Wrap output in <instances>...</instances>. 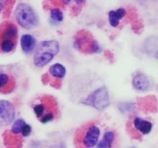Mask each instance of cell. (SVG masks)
<instances>
[{
	"mask_svg": "<svg viewBox=\"0 0 158 148\" xmlns=\"http://www.w3.org/2000/svg\"><path fill=\"white\" fill-rule=\"evenodd\" d=\"M4 7V2H3V0H0V12L3 9Z\"/></svg>",
	"mask_w": 158,
	"mask_h": 148,
	"instance_id": "cell-22",
	"label": "cell"
},
{
	"mask_svg": "<svg viewBox=\"0 0 158 148\" xmlns=\"http://www.w3.org/2000/svg\"><path fill=\"white\" fill-rule=\"evenodd\" d=\"M119 108L121 112L126 113H131L134 111V105L131 103H122L119 106Z\"/></svg>",
	"mask_w": 158,
	"mask_h": 148,
	"instance_id": "cell-15",
	"label": "cell"
},
{
	"mask_svg": "<svg viewBox=\"0 0 158 148\" xmlns=\"http://www.w3.org/2000/svg\"><path fill=\"white\" fill-rule=\"evenodd\" d=\"M132 148H135V147H132Z\"/></svg>",
	"mask_w": 158,
	"mask_h": 148,
	"instance_id": "cell-25",
	"label": "cell"
},
{
	"mask_svg": "<svg viewBox=\"0 0 158 148\" xmlns=\"http://www.w3.org/2000/svg\"><path fill=\"white\" fill-rule=\"evenodd\" d=\"M62 2H63V3L64 5H67L69 4V2H70V0H61Z\"/></svg>",
	"mask_w": 158,
	"mask_h": 148,
	"instance_id": "cell-24",
	"label": "cell"
},
{
	"mask_svg": "<svg viewBox=\"0 0 158 148\" xmlns=\"http://www.w3.org/2000/svg\"><path fill=\"white\" fill-rule=\"evenodd\" d=\"M114 137H115V135H114L112 131H106L104 134V136H103V140H106L110 144L112 145L113 142L114 140Z\"/></svg>",
	"mask_w": 158,
	"mask_h": 148,
	"instance_id": "cell-18",
	"label": "cell"
},
{
	"mask_svg": "<svg viewBox=\"0 0 158 148\" xmlns=\"http://www.w3.org/2000/svg\"><path fill=\"white\" fill-rule=\"evenodd\" d=\"M15 16L19 24L24 29H33L38 25V17L35 11L26 3H20L17 6L15 11Z\"/></svg>",
	"mask_w": 158,
	"mask_h": 148,
	"instance_id": "cell-3",
	"label": "cell"
},
{
	"mask_svg": "<svg viewBox=\"0 0 158 148\" xmlns=\"http://www.w3.org/2000/svg\"><path fill=\"white\" fill-rule=\"evenodd\" d=\"M25 124H26V122L23 120H22V119L17 120L16 121L13 123V125H12L11 131H12V134H16L17 135V134H20V133L22 132V130H23Z\"/></svg>",
	"mask_w": 158,
	"mask_h": 148,
	"instance_id": "cell-13",
	"label": "cell"
},
{
	"mask_svg": "<svg viewBox=\"0 0 158 148\" xmlns=\"http://www.w3.org/2000/svg\"><path fill=\"white\" fill-rule=\"evenodd\" d=\"M134 126L137 131L143 134H148L151 132L153 124L151 122L140 117H136L134 120Z\"/></svg>",
	"mask_w": 158,
	"mask_h": 148,
	"instance_id": "cell-9",
	"label": "cell"
},
{
	"mask_svg": "<svg viewBox=\"0 0 158 148\" xmlns=\"http://www.w3.org/2000/svg\"><path fill=\"white\" fill-rule=\"evenodd\" d=\"M5 144L9 148H21L22 140L16 134L6 132L4 134Z\"/></svg>",
	"mask_w": 158,
	"mask_h": 148,
	"instance_id": "cell-10",
	"label": "cell"
},
{
	"mask_svg": "<svg viewBox=\"0 0 158 148\" xmlns=\"http://www.w3.org/2000/svg\"><path fill=\"white\" fill-rule=\"evenodd\" d=\"M36 45V40L32 35L29 34H25L21 38L22 49L26 53H30L34 50Z\"/></svg>",
	"mask_w": 158,
	"mask_h": 148,
	"instance_id": "cell-8",
	"label": "cell"
},
{
	"mask_svg": "<svg viewBox=\"0 0 158 148\" xmlns=\"http://www.w3.org/2000/svg\"><path fill=\"white\" fill-rule=\"evenodd\" d=\"M31 131H32V127L31 126H29V124H25L24 126H23V130H22V135L23 137H28L29 136V134H31Z\"/></svg>",
	"mask_w": 158,
	"mask_h": 148,
	"instance_id": "cell-19",
	"label": "cell"
},
{
	"mask_svg": "<svg viewBox=\"0 0 158 148\" xmlns=\"http://www.w3.org/2000/svg\"><path fill=\"white\" fill-rule=\"evenodd\" d=\"M40 119V121H41V123H49V122L52 121V120L54 119V113H53L48 112L46 115L42 116Z\"/></svg>",
	"mask_w": 158,
	"mask_h": 148,
	"instance_id": "cell-17",
	"label": "cell"
},
{
	"mask_svg": "<svg viewBox=\"0 0 158 148\" xmlns=\"http://www.w3.org/2000/svg\"><path fill=\"white\" fill-rule=\"evenodd\" d=\"M15 118V109L10 102L0 100V126H6L12 123Z\"/></svg>",
	"mask_w": 158,
	"mask_h": 148,
	"instance_id": "cell-5",
	"label": "cell"
},
{
	"mask_svg": "<svg viewBox=\"0 0 158 148\" xmlns=\"http://www.w3.org/2000/svg\"><path fill=\"white\" fill-rule=\"evenodd\" d=\"M100 130L94 123L83 126L76 134V144L79 143V148H93L97 144Z\"/></svg>",
	"mask_w": 158,
	"mask_h": 148,
	"instance_id": "cell-2",
	"label": "cell"
},
{
	"mask_svg": "<svg viewBox=\"0 0 158 148\" xmlns=\"http://www.w3.org/2000/svg\"><path fill=\"white\" fill-rule=\"evenodd\" d=\"M15 87V81L13 79L5 73L0 74V92L3 93H9L12 92Z\"/></svg>",
	"mask_w": 158,
	"mask_h": 148,
	"instance_id": "cell-7",
	"label": "cell"
},
{
	"mask_svg": "<svg viewBox=\"0 0 158 148\" xmlns=\"http://www.w3.org/2000/svg\"><path fill=\"white\" fill-rule=\"evenodd\" d=\"M126 10L123 8H120L116 11H110L109 14V22L110 24L113 26V27H117L118 26L119 23H120V20L124 17L126 15Z\"/></svg>",
	"mask_w": 158,
	"mask_h": 148,
	"instance_id": "cell-11",
	"label": "cell"
},
{
	"mask_svg": "<svg viewBox=\"0 0 158 148\" xmlns=\"http://www.w3.org/2000/svg\"><path fill=\"white\" fill-rule=\"evenodd\" d=\"M49 73L52 76L56 77L58 79H62L65 76L66 73V68L60 63H56L49 68Z\"/></svg>",
	"mask_w": 158,
	"mask_h": 148,
	"instance_id": "cell-12",
	"label": "cell"
},
{
	"mask_svg": "<svg viewBox=\"0 0 158 148\" xmlns=\"http://www.w3.org/2000/svg\"><path fill=\"white\" fill-rule=\"evenodd\" d=\"M111 147V144H110L108 142H106V140H101L100 142H99L97 143V148H110Z\"/></svg>",
	"mask_w": 158,
	"mask_h": 148,
	"instance_id": "cell-20",
	"label": "cell"
},
{
	"mask_svg": "<svg viewBox=\"0 0 158 148\" xmlns=\"http://www.w3.org/2000/svg\"><path fill=\"white\" fill-rule=\"evenodd\" d=\"M51 18L56 22H61L63 19V14L59 9H52L50 12Z\"/></svg>",
	"mask_w": 158,
	"mask_h": 148,
	"instance_id": "cell-14",
	"label": "cell"
},
{
	"mask_svg": "<svg viewBox=\"0 0 158 148\" xmlns=\"http://www.w3.org/2000/svg\"><path fill=\"white\" fill-rule=\"evenodd\" d=\"M33 109H34V113H35V114L36 115V117H38V118H40V117L43 115V113H44L45 105L43 104V103H42V104L35 105V106H34Z\"/></svg>",
	"mask_w": 158,
	"mask_h": 148,
	"instance_id": "cell-16",
	"label": "cell"
},
{
	"mask_svg": "<svg viewBox=\"0 0 158 148\" xmlns=\"http://www.w3.org/2000/svg\"><path fill=\"white\" fill-rule=\"evenodd\" d=\"M51 85H52L53 87L58 88L59 86H61V81H60V80H54L53 83H51Z\"/></svg>",
	"mask_w": 158,
	"mask_h": 148,
	"instance_id": "cell-21",
	"label": "cell"
},
{
	"mask_svg": "<svg viewBox=\"0 0 158 148\" xmlns=\"http://www.w3.org/2000/svg\"><path fill=\"white\" fill-rule=\"evenodd\" d=\"M132 84L134 89L141 92L148 90L151 87V81L149 78L143 73H139L134 76L133 78Z\"/></svg>",
	"mask_w": 158,
	"mask_h": 148,
	"instance_id": "cell-6",
	"label": "cell"
},
{
	"mask_svg": "<svg viewBox=\"0 0 158 148\" xmlns=\"http://www.w3.org/2000/svg\"><path fill=\"white\" fill-rule=\"evenodd\" d=\"M74 1H75L78 5H81L82 3L84 2L85 0H74Z\"/></svg>",
	"mask_w": 158,
	"mask_h": 148,
	"instance_id": "cell-23",
	"label": "cell"
},
{
	"mask_svg": "<svg viewBox=\"0 0 158 148\" xmlns=\"http://www.w3.org/2000/svg\"><path fill=\"white\" fill-rule=\"evenodd\" d=\"M82 104L92 106L94 109L102 111L108 107L110 103V96L107 89L105 86H101L89 93L86 99L81 102Z\"/></svg>",
	"mask_w": 158,
	"mask_h": 148,
	"instance_id": "cell-4",
	"label": "cell"
},
{
	"mask_svg": "<svg viewBox=\"0 0 158 148\" xmlns=\"http://www.w3.org/2000/svg\"><path fill=\"white\" fill-rule=\"evenodd\" d=\"M60 52V44L56 40H46L39 44L33 57L34 65L43 67L50 63Z\"/></svg>",
	"mask_w": 158,
	"mask_h": 148,
	"instance_id": "cell-1",
	"label": "cell"
}]
</instances>
